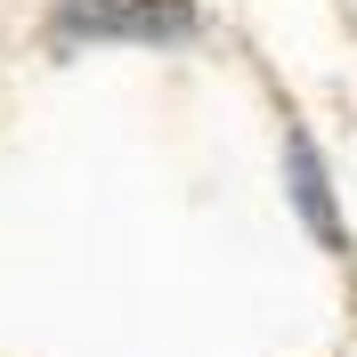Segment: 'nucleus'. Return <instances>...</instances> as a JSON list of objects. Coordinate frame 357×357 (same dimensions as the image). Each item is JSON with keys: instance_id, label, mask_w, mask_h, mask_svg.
<instances>
[{"instance_id": "f257e3e1", "label": "nucleus", "mask_w": 357, "mask_h": 357, "mask_svg": "<svg viewBox=\"0 0 357 357\" xmlns=\"http://www.w3.org/2000/svg\"><path fill=\"white\" fill-rule=\"evenodd\" d=\"M57 24L89 41H178L195 8L187 0H57Z\"/></svg>"}, {"instance_id": "f03ea898", "label": "nucleus", "mask_w": 357, "mask_h": 357, "mask_svg": "<svg viewBox=\"0 0 357 357\" xmlns=\"http://www.w3.org/2000/svg\"><path fill=\"white\" fill-rule=\"evenodd\" d=\"M292 187H301V211H309L317 236H333V195H325V171L309 162V146H292Z\"/></svg>"}]
</instances>
